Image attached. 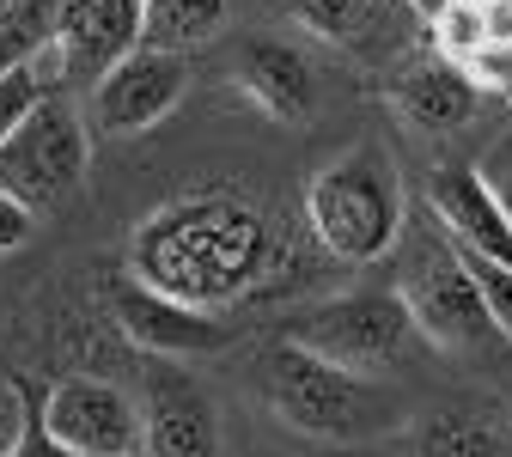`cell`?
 Returning a JSON list of instances; mask_svg holds the SVG:
<instances>
[{"label":"cell","instance_id":"1","mask_svg":"<svg viewBox=\"0 0 512 457\" xmlns=\"http://www.w3.org/2000/svg\"><path fill=\"white\" fill-rule=\"evenodd\" d=\"M256 269H263V220L226 195L165 208L135 238V275L189 305L232 299Z\"/></svg>","mask_w":512,"mask_h":457},{"label":"cell","instance_id":"2","mask_svg":"<svg viewBox=\"0 0 512 457\" xmlns=\"http://www.w3.org/2000/svg\"><path fill=\"white\" fill-rule=\"evenodd\" d=\"M256 390H263L275 421H287L305 439H330V445H354V439H372V433L403 421V397L384 378L348 372L324 354L299 348L293 336L263 348V360H256Z\"/></svg>","mask_w":512,"mask_h":457},{"label":"cell","instance_id":"3","mask_svg":"<svg viewBox=\"0 0 512 457\" xmlns=\"http://www.w3.org/2000/svg\"><path fill=\"white\" fill-rule=\"evenodd\" d=\"M305 226L336 263H378L403 244L409 208H403V177L391 153L360 141L336 153L324 171L305 183Z\"/></svg>","mask_w":512,"mask_h":457},{"label":"cell","instance_id":"4","mask_svg":"<svg viewBox=\"0 0 512 457\" xmlns=\"http://www.w3.org/2000/svg\"><path fill=\"white\" fill-rule=\"evenodd\" d=\"M415 330L427 336L433 354H482V348H506L494 317L464 269V250L445 238V226L427 214V226L403 244V281H397Z\"/></svg>","mask_w":512,"mask_h":457},{"label":"cell","instance_id":"5","mask_svg":"<svg viewBox=\"0 0 512 457\" xmlns=\"http://www.w3.org/2000/svg\"><path fill=\"white\" fill-rule=\"evenodd\" d=\"M287 336L299 348H311V354L348 366V372H366V378H391V372H403V366H415L427 354V336L415 330L403 293H342V299H324V305H311L305 317H293Z\"/></svg>","mask_w":512,"mask_h":457},{"label":"cell","instance_id":"6","mask_svg":"<svg viewBox=\"0 0 512 457\" xmlns=\"http://www.w3.org/2000/svg\"><path fill=\"white\" fill-rule=\"evenodd\" d=\"M86 165H92V135L68 86H49L31 104V116L0 141V189H13L25 208L68 202L86 183Z\"/></svg>","mask_w":512,"mask_h":457},{"label":"cell","instance_id":"7","mask_svg":"<svg viewBox=\"0 0 512 457\" xmlns=\"http://www.w3.org/2000/svg\"><path fill=\"white\" fill-rule=\"evenodd\" d=\"M141 19L147 0H61L49 31L55 80L68 92H92L128 49H141Z\"/></svg>","mask_w":512,"mask_h":457},{"label":"cell","instance_id":"8","mask_svg":"<svg viewBox=\"0 0 512 457\" xmlns=\"http://www.w3.org/2000/svg\"><path fill=\"white\" fill-rule=\"evenodd\" d=\"M183 86H189L183 55L141 43V49H128L116 68L92 86V122L104 128V135H116V141H135V135L159 128L177 110Z\"/></svg>","mask_w":512,"mask_h":457},{"label":"cell","instance_id":"9","mask_svg":"<svg viewBox=\"0 0 512 457\" xmlns=\"http://www.w3.org/2000/svg\"><path fill=\"white\" fill-rule=\"evenodd\" d=\"M37 415H43V427L61 445H74L80 457H116L128 445H141V409L110 378H61L37 403Z\"/></svg>","mask_w":512,"mask_h":457},{"label":"cell","instance_id":"10","mask_svg":"<svg viewBox=\"0 0 512 457\" xmlns=\"http://www.w3.org/2000/svg\"><path fill=\"white\" fill-rule=\"evenodd\" d=\"M110 311H116V330L159 354V360H183V354H208L232 336V323H220L208 305H189V299H171L147 281H116L110 287Z\"/></svg>","mask_w":512,"mask_h":457},{"label":"cell","instance_id":"11","mask_svg":"<svg viewBox=\"0 0 512 457\" xmlns=\"http://www.w3.org/2000/svg\"><path fill=\"white\" fill-rule=\"evenodd\" d=\"M427 214L452 232V244L482 250V256L512 269V214L500 208V195L482 177V165H439L427 177Z\"/></svg>","mask_w":512,"mask_h":457},{"label":"cell","instance_id":"12","mask_svg":"<svg viewBox=\"0 0 512 457\" xmlns=\"http://www.w3.org/2000/svg\"><path fill=\"white\" fill-rule=\"evenodd\" d=\"M391 110L409 128H421V135H452V128H464L482 110V86L439 49L403 55L391 74Z\"/></svg>","mask_w":512,"mask_h":457},{"label":"cell","instance_id":"13","mask_svg":"<svg viewBox=\"0 0 512 457\" xmlns=\"http://www.w3.org/2000/svg\"><path fill=\"white\" fill-rule=\"evenodd\" d=\"M141 445L153 457H220V415L196 378L159 366L147 378V409H141Z\"/></svg>","mask_w":512,"mask_h":457},{"label":"cell","instance_id":"14","mask_svg":"<svg viewBox=\"0 0 512 457\" xmlns=\"http://www.w3.org/2000/svg\"><path fill=\"white\" fill-rule=\"evenodd\" d=\"M287 19L305 25L311 37H324L348 55H403L409 31L397 25H427L409 0H287Z\"/></svg>","mask_w":512,"mask_h":457},{"label":"cell","instance_id":"15","mask_svg":"<svg viewBox=\"0 0 512 457\" xmlns=\"http://www.w3.org/2000/svg\"><path fill=\"white\" fill-rule=\"evenodd\" d=\"M238 86L275 122H311L317 116V68L293 43H250L238 55Z\"/></svg>","mask_w":512,"mask_h":457},{"label":"cell","instance_id":"16","mask_svg":"<svg viewBox=\"0 0 512 457\" xmlns=\"http://www.w3.org/2000/svg\"><path fill=\"white\" fill-rule=\"evenodd\" d=\"M409 457H512V421L488 409H433L415 421Z\"/></svg>","mask_w":512,"mask_h":457},{"label":"cell","instance_id":"17","mask_svg":"<svg viewBox=\"0 0 512 457\" xmlns=\"http://www.w3.org/2000/svg\"><path fill=\"white\" fill-rule=\"evenodd\" d=\"M232 0H147V19H141V43L153 49H196L226 25Z\"/></svg>","mask_w":512,"mask_h":457},{"label":"cell","instance_id":"18","mask_svg":"<svg viewBox=\"0 0 512 457\" xmlns=\"http://www.w3.org/2000/svg\"><path fill=\"white\" fill-rule=\"evenodd\" d=\"M55 7L61 0H7V7H0V74H13L19 61L49 49Z\"/></svg>","mask_w":512,"mask_h":457},{"label":"cell","instance_id":"19","mask_svg":"<svg viewBox=\"0 0 512 457\" xmlns=\"http://www.w3.org/2000/svg\"><path fill=\"white\" fill-rule=\"evenodd\" d=\"M49 86H61V80H55V61H49V49H43V55H31V61H19L13 74H0V141H7L13 128L31 116V104H37Z\"/></svg>","mask_w":512,"mask_h":457},{"label":"cell","instance_id":"20","mask_svg":"<svg viewBox=\"0 0 512 457\" xmlns=\"http://www.w3.org/2000/svg\"><path fill=\"white\" fill-rule=\"evenodd\" d=\"M445 238H452V232H445ZM458 250H464V244H458ZM464 269H470V281H476V293H482V305H488V317H494L500 342L512 348V269L494 263V256H482V250H464Z\"/></svg>","mask_w":512,"mask_h":457},{"label":"cell","instance_id":"21","mask_svg":"<svg viewBox=\"0 0 512 457\" xmlns=\"http://www.w3.org/2000/svg\"><path fill=\"white\" fill-rule=\"evenodd\" d=\"M31 390L13 378V372H0V457H13L25 445V427H31Z\"/></svg>","mask_w":512,"mask_h":457},{"label":"cell","instance_id":"22","mask_svg":"<svg viewBox=\"0 0 512 457\" xmlns=\"http://www.w3.org/2000/svg\"><path fill=\"white\" fill-rule=\"evenodd\" d=\"M31 220H37V208H25L13 189H0V250H19L31 238Z\"/></svg>","mask_w":512,"mask_h":457},{"label":"cell","instance_id":"23","mask_svg":"<svg viewBox=\"0 0 512 457\" xmlns=\"http://www.w3.org/2000/svg\"><path fill=\"white\" fill-rule=\"evenodd\" d=\"M13 457H80V451H74V445H61V439L43 427V415H31V427H25V445H19Z\"/></svg>","mask_w":512,"mask_h":457},{"label":"cell","instance_id":"24","mask_svg":"<svg viewBox=\"0 0 512 457\" xmlns=\"http://www.w3.org/2000/svg\"><path fill=\"white\" fill-rule=\"evenodd\" d=\"M482 177L494 183V195H500V208L512 214V141H506V147H500V153H494V159L482 165Z\"/></svg>","mask_w":512,"mask_h":457},{"label":"cell","instance_id":"25","mask_svg":"<svg viewBox=\"0 0 512 457\" xmlns=\"http://www.w3.org/2000/svg\"><path fill=\"white\" fill-rule=\"evenodd\" d=\"M494 37L512 43V7H494Z\"/></svg>","mask_w":512,"mask_h":457},{"label":"cell","instance_id":"26","mask_svg":"<svg viewBox=\"0 0 512 457\" xmlns=\"http://www.w3.org/2000/svg\"><path fill=\"white\" fill-rule=\"evenodd\" d=\"M409 7H415V13H421L427 25H433V13H445V0H409Z\"/></svg>","mask_w":512,"mask_h":457},{"label":"cell","instance_id":"27","mask_svg":"<svg viewBox=\"0 0 512 457\" xmlns=\"http://www.w3.org/2000/svg\"><path fill=\"white\" fill-rule=\"evenodd\" d=\"M116 457H153V451H147V445H128V451H116Z\"/></svg>","mask_w":512,"mask_h":457},{"label":"cell","instance_id":"28","mask_svg":"<svg viewBox=\"0 0 512 457\" xmlns=\"http://www.w3.org/2000/svg\"><path fill=\"white\" fill-rule=\"evenodd\" d=\"M470 7H482V13H494V7H500V0H470Z\"/></svg>","mask_w":512,"mask_h":457},{"label":"cell","instance_id":"29","mask_svg":"<svg viewBox=\"0 0 512 457\" xmlns=\"http://www.w3.org/2000/svg\"><path fill=\"white\" fill-rule=\"evenodd\" d=\"M500 7H512V0H500Z\"/></svg>","mask_w":512,"mask_h":457},{"label":"cell","instance_id":"30","mask_svg":"<svg viewBox=\"0 0 512 457\" xmlns=\"http://www.w3.org/2000/svg\"><path fill=\"white\" fill-rule=\"evenodd\" d=\"M263 7H269V0H263ZM281 7H287V0H281Z\"/></svg>","mask_w":512,"mask_h":457}]
</instances>
